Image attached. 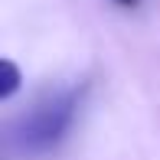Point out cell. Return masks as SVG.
<instances>
[{
	"instance_id": "3957f363",
	"label": "cell",
	"mask_w": 160,
	"mask_h": 160,
	"mask_svg": "<svg viewBox=\"0 0 160 160\" xmlns=\"http://www.w3.org/2000/svg\"><path fill=\"white\" fill-rule=\"evenodd\" d=\"M118 7H137V0H114Z\"/></svg>"
},
{
	"instance_id": "7a4b0ae2",
	"label": "cell",
	"mask_w": 160,
	"mask_h": 160,
	"mask_svg": "<svg viewBox=\"0 0 160 160\" xmlns=\"http://www.w3.org/2000/svg\"><path fill=\"white\" fill-rule=\"evenodd\" d=\"M3 72H7V85H3V92H0V98H10L13 92H17V85H20V72H17V65L10 59L3 62Z\"/></svg>"
},
{
	"instance_id": "6da1fadb",
	"label": "cell",
	"mask_w": 160,
	"mask_h": 160,
	"mask_svg": "<svg viewBox=\"0 0 160 160\" xmlns=\"http://www.w3.org/2000/svg\"><path fill=\"white\" fill-rule=\"evenodd\" d=\"M82 85L72 88H59L52 95L39 98L13 128V144L23 154H46L69 134V128L75 124V114L82 108Z\"/></svg>"
}]
</instances>
